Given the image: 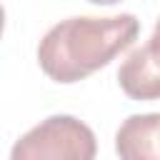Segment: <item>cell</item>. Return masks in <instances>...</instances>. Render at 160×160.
Returning <instances> with one entry per match:
<instances>
[{
	"mask_svg": "<svg viewBox=\"0 0 160 160\" xmlns=\"http://www.w3.org/2000/svg\"><path fill=\"white\" fill-rule=\"evenodd\" d=\"M138 32L140 22L130 12L110 18H68L42 35L38 45V65L55 82H80L128 50Z\"/></svg>",
	"mask_w": 160,
	"mask_h": 160,
	"instance_id": "1",
	"label": "cell"
},
{
	"mask_svg": "<svg viewBox=\"0 0 160 160\" xmlns=\"http://www.w3.org/2000/svg\"><path fill=\"white\" fill-rule=\"evenodd\" d=\"M98 142L92 130L72 115H50L28 130L12 148V160H92Z\"/></svg>",
	"mask_w": 160,
	"mask_h": 160,
	"instance_id": "2",
	"label": "cell"
},
{
	"mask_svg": "<svg viewBox=\"0 0 160 160\" xmlns=\"http://www.w3.org/2000/svg\"><path fill=\"white\" fill-rule=\"evenodd\" d=\"M118 82L130 100H160V20L150 40L125 58Z\"/></svg>",
	"mask_w": 160,
	"mask_h": 160,
	"instance_id": "3",
	"label": "cell"
},
{
	"mask_svg": "<svg viewBox=\"0 0 160 160\" xmlns=\"http://www.w3.org/2000/svg\"><path fill=\"white\" fill-rule=\"evenodd\" d=\"M115 152L122 160H160V112L130 115L115 132Z\"/></svg>",
	"mask_w": 160,
	"mask_h": 160,
	"instance_id": "4",
	"label": "cell"
},
{
	"mask_svg": "<svg viewBox=\"0 0 160 160\" xmlns=\"http://www.w3.org/2000/svg\"><path fill=\"white\" fill-rule=\"evenodd\" d=\"M92 5H115V2H122V0H88Z\"/></svg>",
	"mask_w": 160,
	"mask_h": 160,
	"instance_id": "5",
	"label": "cell"
}]
</instances>
